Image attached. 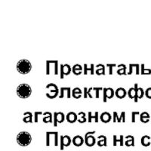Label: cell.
<instances>
[{"label": "cell", "instance_id": "16", "mask_svg": "<svg viewBox=\"0 0 151 151\" xmlns=\"http://www.w3.org/2000/svg\"><path fill=\"white\" fill-rule=\"evenodd\" d=\"M85 142V140L82 136L80 135H76L75 137L73 138V144L76 147L82 146Z\"/></svg>", "mask_w": 151, "mask_h": 151}, {"label": "cell", "instance_id": "37", "mask_svg": "<svg viewBox=\"0 0 151 151\" xmlns=\"http://www.w3.org/2000/svg\"><path fill=\"white\" fill-rule=\"evenodd\" d=\"M141 113L139 112H137V111H134V112H132V122L134 123L135 122V116L137 115H140Z\"/></svg>", "mask_w": 151, "mask_h": 151}, {"label": "cell", "instance_id": "2", "mask_svg": "<svg viewBox=\"0 0 151 151\" xmlns=\"http://www.w3.org/2000/svg\"><path fill=\"white\" fill-rule=\"evenodd\" d=\"M17 72L20 73L22 75H26L29 73L32 70V64L29 60L26 59H22L17 62V66H16Z\"/></svg>", "mask_w": 151, "mask_h": 151}, {"label": "cell", "instance_id": "21", "mask_svg": "<svg viewBox=\"0 0 151 151\" xmlns=\"http://www.w3.org/2000/svg\"><path fill=\"white\" fill-rule=\"evenodd\" d=\"M150 116L147 112H142L140 114V120L143 123H147L150 121Z\"/></svg>", "mask_w": 151, "mask_h": 151}, {"label": "cell", "instance_id": "34", "mask_svg": "<svg viewBox=\"0 0 151 151\" xmlns=\"http://www.w3.org/2000/svg\"><path fill=\"white\" fill-rule=\"evenodd\" d=\"M103 88H101V87H98V88H97V87H94V88H93V90H94V91H95V97H96V98H100V95H99V91H103Z\"/></svg>", "mask_w": 151, "mask_h": 151}, {"label": "cell", "instance_id": "23", "mask_svg": "<svg viewBox=\"0 0 151 151\" xmlns=\"http://www.w3.org/2000/svg\"><path fill=\"white\" fill-rule=\"evenodd\" d=\"M92 119H94V122H98V120H99L100 117H98V112L96 111L94 112V116H92L91 114V112H88V122L91 123V120H92Z\"/></svg>", "mask_w": 151, "mask_h": 151}, {"label": "cell", "instance_id": "15", "mask_svg": "<svg viewBox=\"0 0 151 151\" xmlns=\"http://www.w3.org/2000/svg\"><path fill=\"white\" fill-rule=\"evenodd\" d=\"M64 91H67V97L68 98H70L72 96L71 94V89L70 87H62L60 88V93L59 94V98H64Z\"/></svg>", "mask_w": 151, "mask_h": 151}, {"label": "cell", "instance_id": "39", "mask_svg": "<svg viewBox=\"0 0 151 151\" xmlns=\"http://www.w3.org/2000/svg\"><path fill=\"white\" fill-rule=\"evenodd\" d=\"M88 89L87 88L85 87L84 88V98H87L88 97Z\"/></svg>", "mask_w": 151, "mask_h": 151}, {"label": "cell", "instance_id": "25", "mask_svg": "<svg viewBox=\"0 0 151 151\" xmlns=\"http://www.w3.org/2000/svg\"><path fill=\"white\" fill-rule=\"evenodd\" d=\"M94 64H91V67L88 68V67L87 64H84V74H85V75H88V71L91 73V76L94 75Z\"/></svg>", "mask_w": 151, "mask_h": 151}, {"label": "cell", "instance_id": "17", "mask_svg": "<svg viewBox=\"0 0 151 151\" xmlns=\"http://www.w3.org/2000/svg\"><path fill=\"white\" fill-rule=\"evenodd\" d=\"M118 70H117V74L119 76H127V72H126V70H127V67L126 65L124 64H119L118 65Z\"/></svg>", "mask_w": 151, "mask_h": 151}, {"label": "cell", "instance_id": "20", "mask_svg": "<svg viewBox=\"0 0 151 151\" xmlns=\"http://www.w3.org/2000/svg\"><path fill=\"white\" fill-rule=\"evenodd\" d=\"M23 122L25 123H32L33 122V114L30 112H26L24 113Z\"/></svg>", "mask_w": 151, "mask_h": 151}, {"label": "cell", "instance_id": "29", "mask_svg": "<svg viewBox=\"0 0 151 151\" xmlns=\"http://www.w3.org/2000/svg\"><path fill=\"white\" fill-rule=\"evenodd\" d=\"M150 137L148 135H144L143 136L142 138H141V144L144 146L147 147L149 146L150 144Z\"/></svg>", "mask_w": 151, "mask_h": 151}, {"label": "cell", "instance_id": "28", "mask_svg": "<svg viewBox=\"0 0 151 151\" xmlns=\"http://www.w3.org/2000/svg\"><path fill=\"white\" fill-rule=\"evenodd\" d=\"M125 139H126V141H125V145H126V146H132V145L134 146V139L133 136L132 135L126 136Z\"/></svg>", "mask_w": 151, "mask_h": 151}, {"label": "cell", "instance_id": "3", "mask_svg": "<svg viewBox=\"0 0 151 151\" xmlns=\"http://www.w3.org/2000/svg\"><path fill=\"white\" fill-rule=\"evenodd\" d=\"M16 141L19 145L22 147H27L30 144L32 141V136L27 132H21L17 134Z\"/></svg>", "mask_w": 151, "mask_h": 151}, {"label": "cell", "instance_id": "35", "mask_svg": "<svg viewBox=\"0 0 151 151\" xmlns=\"http://www.w3.org/2000/svg\"><path fill=\"white\" fill-rule=\"evenodd\" d=\"M106 67H109V74L113 75V68L116 67V64H106Z\"/></svg>", "mask_w": 151, "mask_h": 151}, {"label": "cell", "instance_id": "14", "mask_svg": "<svg viewBox=\"0 0 151 151\" xmlns=\"http://www.w3.org/2000/svg\"><path fill=\"white\" fill-rule=\"evenodd\" d=\"M44 118L42 119V122L44 123H52L54 121L52 113L51 112H45L43 113Z\"/></svg>", "mask_w": 151, "mask_h": 151}, {"label": "cell", "instance_id": "26", "mask_svg": "<svg viewBox=\"0 0 151 151\" xmlns=\"http://www.w3.org/2000/svg\"><path fill=\"white\" fill-rule=\"evenodd\" d=\"M86 121H87V118L86 117V113H85V112H79L78 113V122L79 123L83 124L86 122Z\"/></svg>", "mask_w": 151, "mask_h": 151}, {"label": "cell", "instance_id": "36", "mask_svg": "<svg viewBox=\"0 0 151 151\" xmlns=\"http://www.w3.org/2000/svg\"><path fill=\"white\" fill-rule=\"evenodd\" d=\"M39 115H43L42 112H35L34 113V122L37 123L39 122Z\"/></svg>", "mask_w": 151, "mask_h": 151}, {"label": "cell", "instance_id": "22", "mask_svg": "<svg viewBox=\"0 0 151 151\" xmlns=\"http://www.w3.org/2000/svg\"><path fill=\"white\" fill-rule=\"evenodd\" d=\"M96 68L97 70H95V73L98 76H104L105 74H106V73H105V66L104 65V64H98V65L96 66Z\"/></svg>", "mask_w": 151, "mask_h": 151}, {"label": "cell", "instance_id": "6", "mask_svg": "<svg viewBox=\"0 0 151 151\" xmlns=\"http://www.w3.org/2000/svg\"><path fill=\"white\" fill-rule=\"evenodd\" d=\"M138 85L137 83H135L134 86V87L130 88L129 90H128V96L130 99H133L135 103H137L138 101V99H137V91H138Z\"/></svg>", "mask_w": 151, "mask_h": 151}, {"label": "cell", "instance_id": "8", "mask_svg": "<svg viewBox=\"0 0 151 151\" xmlns=\"http://www.w3.org/2000/svg\"><path fill=\"white\" fill-rule=\"evenodd\" d=\"M72 72V68L69 64H60V79H64V76H69Z\"/></svg>", "mask_w": 151, "mask_h": 151}, {"label": "cell", "instance_id": "1", "mask_svg": "<svg viewBox=\"0 0 151 151\" xmlns=\"http://www.w3.org/2000/svg\"><path fill=\"white\" fill-rule=\"evenodd\" d=\"M16 93L19 98H22V99H26L32 94V88L28 84L23 83L17 86Z\"/></svg>", "mask_w": 151, "mask_h": 151}, {"label": "cell", "instance_id": "12", "mask_svg": "<svg viewBox=\"0 0 151 151\" xmlns=\"http://www.w3.org/2000/svg\"><path fill=\"white\" fill-rule=\"evenodd\" d=\"M112 119H113V116L110 115V113H108V112H104L100 116V119L104 123H108L111 121Z\"/></svg>", "mask_w": 151, "mask_h": 151}, {"label": "cell", "instance_id": "32", "mask_svg": "<svg viewBox=\"0 0 151 151\" xmlns=\"http://www.w3.org/2000/svg\"><path fill=\"white\" fill-rule=\"evenodd\" d=\"M45 88L47 89H51V90H58V87L57 85H55V83H49L46 86Z\"/></svg>", "mask_w": 151, "mask_h": 151}, {"label": "cell", "instance_id": "30", "mask_svg": "<svg viewBox=\"0 0 151 151\" xmlns=\"http://www.w3.org/2000/svg\"><path fill=\"white\" fill-rule=\"evenodd\" d=\"M141 75H150L151 69H146L144 67V64H142L141 65Z\"/></svg>", "mask_w": 151, "mask_h": 151}, {"label": "cell", "instance_id": "18", "mask_svg": "<svg viewBox=\"0 0 151 151\" xmlns=\"http://www.w3.org/2000/svg\"><path fill=\"white\" fill-rule=\"evenodd\" d=\"M72 96L75 99H79L83 96V91L79 88H74L72 91Z\"/></svg>", "mask_w": 151, "mask_h": 151}, {"label": "cell", "instance_id": "4", "mask_svg": "<svg viewBox=\"0 0 151 151\" xmlns=\"http://www.w3.org/2000/svg\"><path fill=\"white\" fill-rule=\"evenodd\" d=\"M53 125L55 127H57L58 124L63 123L65 120V115H64V113L62 112H55L53 114Z\"/></svg>", "mask_w": 151, "mask_h": 151}, {"label": "cell", "instance_id": "24", "mask_svg": "<svg viewBox=\"0 0 151 151\" xmlns=\"http://www.w3.org/2000/svg\"><path fill=\"white\" fill-rule=\"evenodd\" d=\"M46 97L49 99H55V98L59 95V89L58 90H51L49 93H46L45 94Z\"/></svg>", "mask_w": 151, "mask_h": 151}, {"label": "cell", "instance_id": "9", "mask_svg": "<svg viewBox=\"0 0 151 151\" xmlns=\"http://www.w3.org/2000/svg\"><path fill=\"white\" fill-rule=\"evenodd\" d=\"M113 122H125V113L124 111H122L121 113L120 116H118V113L116 111H114L113 113Z\"/></svg>", "mask_w": 151, "mask_h": 151}, {"label": "cell", "instance_id": "10", "mask_svg": "<svg viewBox=\"0 0 151 151\" xmlns=\"http://www.w3.org/2000/svg\"><path fill=\"white\" fill-rule=\"evenodd\" d=\"M66 119L69 123H75L76 121H78V114H76L75 112H69L67 114Z\"/></svg>", "mask_w": 151, "mask_h": 151}, {"label": "cell", "instance_id": "11", "mask_svg": "<svg viewBox=\"0 0 151 151\" xmlns=\"http://www.w3.org/2000/svg\"><path fill=\"white\" fill-rule=\"evenodd\" d=\"M128 94V91L124 88H118L115 91V95L119 99H123Z\"/></svg>", "mask_w": 151, "mask_h": 151}, {"label": "cell", "instance_id": "40", "mask_svg": "<svg viewBox=\"0 0 151 151\" xmlns=\"http://www.w3.org/2000/svg\"><path fill=\"white\" fill-rule=\"evenodd\" d=\"M92 89H93V88H88V98H93L92 95L91 94V91Z\"/></svg>", "mask_w": 151, "mask_h": 151}, {"label": "cell", "instance_id": "13", "mask_svg": "<svg viewBox=\"0 0 151 151\" xmlns=\"http://www.w3.org/2000/svg\"><path fill=\"white\" fill-rule=\"evenodd\" d=\"M71 138L68 135L60 136V145H61V149H63L64 146L67 147L71 144Z\"/></svg>", "mask_w": 151, "mask_h": 151}, {"label": "cell", "instance_id": "7", "mask_svg": "<svg viewBox=\"0 0 151 151\" xmlns=\"http://www.w3.org/2000/svg\"><path fill=\"white\" fill-rule=\"evenodd\" d=\"M115 95V91L112 88H104L103 101L106 103L107 99H112Z\"/></svg>", "mask_w": 151, "mask_h": 151}, {"label": "cell", "instance_id": "19", "mask_svg": "<svg viewBox=\"0 0 151 151\" xmlns=\"http://www.w3.org/2000/svg\"><path fill=\"white\" fill-rule=\"evenodd\" d=\"M83 68L80 64H75L72 68L73 73L76 76L81 75V74L83 73Z\"/></svg>", "mask_w": 151, "mask_h": 151}, {"label": "cell", "instance_id": "33", "mask_svg": "<svg viewBox=\"0 0 151 151\" xmlns=\"http://www.w3.org/2000/svg\"><path fill=\"white\" fill-rule=\"evenodd\" d=\"M118 141H119L121 145H122V144H123V136L121 135L120 140H117L116 135H113V144H114V145H116V142H118Z\"/></svg>", "mask_w": 151, "mask_h": 151}, {"label": "cell", "instance_id": "38", "mask_svg": "<svg viewBox=\"0 0 151 151\" xmlns=\"http://www.w3.org/2000/svg\"><path fill=\"white\" fill-rule=\"evenodd\" d=\"M145 96L148 98V99H151V87L147 88L145 91Z\"/></svg>", "mask_w": 151, "mask_h": 151}, {"label": "cell", "instance_id": "31", "mask_svg": "<svg viewBox=\"0 0 151 151\" xmlns=\"http://www.w3.org/2000/svg\"><path fill=\"white\" fill-rule=\"evenodd\" d=\"M145 95V91H144L142 88L139 87L138 88V91H137V99L140 100L143 98V97Z\"/></svg>", "mask_w": 151, "mask_h": 151}, {"label": "cell", "instance_id": "5", "mask_svg": "<svg viewBox=\"0 0 151 151\" xmlns=\"http://www.w3.org/2000/svg\"><path fill=\"white\" fill-rule=\"evenodd\" d=\"M95 133L94 131L93 132H88L85 134V143L87 146L92 147L94 146L95 143H96V139L95 137L93 136V134Z\"/></svg>", "mask_w": 151, "mask_h": 151}, {"label": "cell", "instance_id": "27", "mask_svg": "<svg viewBox=\"0 0 151 151\" xmlns=\"http://www.w3.org/2000/svg\"><path fill=\"white\" fill-rule=\"evenodd\" d=\"M98 139L99 141H98V146H106V137L104 135H100L98 136Z\"/></svg>", "mask_w": 151, "mask_h": 151}]
</instances>
